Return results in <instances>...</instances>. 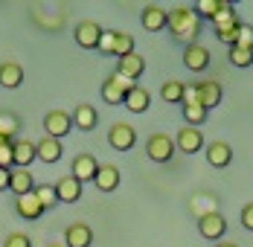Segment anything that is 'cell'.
<instances>
[{
    "label": "cell",
    "mask_w": 253,
    "mask_h": 247,
    "mask_svg": "<svg viewBox=\"0 0 253 247\" xmlns=\"http://www.w3.org/2000/svg\"><path fill=\"white\" fill-rule=\"evenodd\" d=\"M201 26H204V21L195 15L192 6H175V9H169V24H166V29L172 32V38H175L177 44H183V47L198 44Z\"/></svg>",
    "instance_id": "1"
},
{
    "label": "cell",
    "mask_w": 253,
    "mask_h": 247,
    "mask_svg": "<svg viewBox=\"0 0 253 247\" xmlns=\"http://www.w3.org/2000/svg\"><path fill=\"white\" fill-rule=\"evenodd\" d=\"M70 128H73V117H70L67 111H61V108L47 111V117H44V134H47V137L64 140V137L70 134Z\"/></svg>",
    "instance_id": "2"
},
{
    "label": "cell",
    "mask_w": 253,
    "mask_h": 247,
    "mask_svg": "<svg viewBox=\"0 0 253 247\" xmlns=\"http://www.w3.org/2000/svg\"><path fill=\"white\" fill-rule=\"evenodd\" d=\"M146 154H149V160H154V163H169L175 157V140L169 134L157 131V134L149 137V143H146Z\"/></svg>",
    "instance_id": "3"
},
{
    "label": "cell",
    "mask_w": 253,
    "mask_h": 247,
    "mask_svg": "<svg viewBox=\"0 0 253 247\" xmlns=\"http://www.w3.org/2000/svg\"><path fill=\"white\" fill-rule=\"evenodd\" d=\"M192 93H195V102L201 105L204 111H212V108H218V105H221V96H224L221 84H218V82H212V79L192 84Z\"/></svg>",
    "instance_id": "4"
},
{
    "label": "cell",
    "mask_w": 253,
    "mask_h": 247,
    "mask_svg": "<svg viewBox=\"0 0 253 247\" xmlns=\"http://www.w3.org/2000/svg\"><path fill=\"white\" fill-rule=\"evenodd\" d=\"M137 143V131L128 123H114L108 128V146L114 151H131Z\"/></svg>",
    "instance_id": "5"
},
{
    "label": "cell",
    "mask_w": 253,
    "mask_h": 247,
    "mask_svg": "<svg viewBox=\"0 0 253 247\" xmlns=\"http://www.w3.org/2000/svg\"><path fill=\"white\" fill-rule=\"evenodd\" d=\"M140 24L146 32H163L169 24V9H163L160 3H146L140 12Z\"/></svg>",
    "instance_id": "6"
},
{
    "label": "cell",
    "mask_w": 253,
    "mask_h": 247,
    "mask_svg": "<svg viewBox=\"0 0 253 247\" xmlns=\"http://www.w3.org/2000/svg\"><path fill=\"white\" fill-rule=\"evenodd\" d=\"M102 29L96 21H79L76 29H73V38L82 49H99V41H102Z\"/></svg>",
    "instance_id": "7"
},
{
    "label": "cell",
    "mask_w": 253,
    "mask_h": 247,
    "mask_svg": "<svg viewBox=\"0 0 253 247\" xmlns=\"http://www.w3.org/2000/svg\"><path fill=\"white\" fill-rule=\"evenodd\" d=\"M198 233H201L207 242H218V239H224V233H227V221H224V215L221 212H207L198 218Z\"/></svg>",
    "instance_id": "8"
},
{
    "label": "cell",
    "mask_w": 253,
    "mask_h": 247,
    "mask_svg": "<svg viewBox=\"0 0 253 247\" xmlns=\"http://www.w3.org/2000/svg\"><path fill=\"white\" fill-rule=\"evenodd\" d=\"M175 148H177V151H183V154H195V151H201V148H204L201 128L183 125V128L177 131V137H175Z\"/></svg>",
    "instance_id": "9"
},
{
    "label": "cell",
    "mask_w": 253,
    "mask_h": 247,
    "mask_svg": "<svg viewBox=\"0 0 253 247\" xmlns=\"http://www.w3.org/2000/svg\"><path fill=\"white\" fill-rule=\"evenodd\" d=\"M93 245V230L87 221H73L64 230V247H90Z\"/></svg>",
    "instance_id": "10"
},
{
    "label": "cell",
    "mask_w": 253,
    "mask_h": 247,
    "mask_svg": "<svg viewBox=\"0 0 253 247\" xmlns=\"http://www.w3.org/2000/svg\"><path fill=\"white\" fill-rule=\"evenodd\" d=\"M210 49L204 47V44H189V47H183V64H186V70H192V73H204L207 67H210Z\"/></svg>",
    "instance_id": "11"
},
{
    "label": "cell",
    "mask_w": 253,
    "mask_h": 247,
    "mask_svg": "<svg viewBox=\"0 0 253 247\" xmlns=\"http://www.w3.org/2000/svg\"><path fill=\"white\" fill-rule=\"evenodd\" d=\"M12 160H15V169H29L38 160L35 143L32 140H12Z\"/></svg>",
    "instance_id": "12"
},
{
    "label": "cell",
    "mask_w": 253,
    "mask_h": 247,
    "mask_svg": "<svg viewBox=\"0 0 253 247\" xmlns=\"http://www.w3.org/2000/svg\"><path fill=\"white\" fill-rule=\"evenodd\" d=\"M123 105H126L131 114H146V111L152 108V93H149L143 84H134V87H131V90L126 93Z\"/></svg>",
    "instance_id": "13"
},
{
    "label": "cell",
    "mask_w": 253,
    "mask_h": 247,
    "mask_svg": "<svg viewBox=\"0 0 253 247\" xmlns=\"http://www.w3.org/2000/svg\"><path fill=\"white\" fill-rule=\"evenodd\" d=\"M207 160H210L212 169H227L230 163H233V148H230V143H224V140H212L210 148H207Z\"/></svg>",
    "instance_id": "14"
},
{
    "label": "cell",
    "mask_w": 253,
    "mask_h": 247,
    "mask_svg": "<svg viewBox=\"0 0 253 247\" xmlns=\"http://www.w3.org/2000/svg\"><path fill=\"white\" fill-rule=\"evenodd\" d=\"M117 73L126 76V79H140V76L146 73V58L140 55V52H131V55H123V58H117Z\"/></svg>",
    "instance_id": "15"
},
{
    "label": "cell",
    "mask_w": 253,
    "mask_h": 247,
    "mask_svg": "<svg viewBox=\"0 0 253 247\" xmlns=\"http://www.w3.org/2000/svg\"><path fill=\"white\" fill-rule=\"evenodd\" d=\"M55 195H58V204H79L82 201V183L73 174H64L55 183Z\"/></svg>",
    "instance_id": "16"
},
{
    "label": "cell",
    "mask_w": 253,
    "mask_h": 247,
    "mask_svg": "<svg viewBox=\"0 0 253 247\" xmlns=\"http://www.w3.org/2000/svg\"><path fill=\"white\" fill-rule=\"evenodd\" d=\"M96 172H99V160L93 154H76V160H73V177H76L79 183L93 180Z\"/></svg>",
    "instance_id": "17"
},
{
    "label": "cell",
    "mask_w": 253,
    "mask_h": 247,
    "mask_svg": "<svg viewBox=\"0 0 253 247\" xmlns=\"http://www.w3.org/2000/svg\"><path fill=\"white\" fill-rule=\"evenodd\" d=\"M70 117H73V128H79V131H93V128H96V123H99L96 108H93V105H87V102L76 105Z\"/></svg>",
    "instance_id": "18"
},
{
    "label": "cell",
    "mask_w": 253,
    "mask_h": 247,
    "mask_svg": "<svg viewBox=\"0 0 253 247\" xmlns=\"http://www.w3.org/2000/svg\"><path fill=\"white\" fill-rule=\"evenodd\" d=\"M120 180H123V174L117 166H111V163H99V172L93 177V183H96V189L99 192H114L117 186H120Z\"/></svg>",
    "instance_id": "19"
},
{
    "label": "cell",
    "mask_w": 253,
    "mask_h": 247,
    "mask_svg": "<svg viewBox=\"0 0 253 247\" xmlns=\"http://www.w3.org/2000/svg\"><path fill=\"white\" fill-rule=\"evenodd\" d=\"M15 212L24 218V221H38L41 215H44V206L38 204V198L32 195H21V198H15Z\"/></svg>",
    "instance_id": "20"
},
{
    "label": "cell",
    "mask_w": 253,
    "mask_h": 247,
    "mask_svg": "<svg viewBox=\"0 0 253 247\" xmlns=\"http://www.w3.org/2000/svg\"><path fill=\"white\" fill-rule=\"evenodd\" d=\"M61 140H52V137H41L38 143H35V154H38V160L41 163H58L61 160Z\"/></svg>",
    "instance_id": "21"
},
{
    "label": "cell",
    "mask_w": 253,
    "mask_h": 247,
    "mask_svg": "<svg viewBox=\"0 0 253 247\" xmlns=\"http://www.w3.org/2000/svg\"><path fill=\"white\" fill-rule=\"evenodd\" d=\"M24 84V67L18 61H3L0 64V87L6 90H15Z\"/></svg>",
    "instance_id": "22"
},
{
    "label": "cell",
    "mask_w": 253,
    "mask_h": 247,
    "mask_svg": "<svg viewBox=\"0 0 253 247\" xmlns=\"http://www.w3.org/2000/svg\"><path fill=\"white\" fill-rule=\"evenodd\" d=\"M35 189V177H32V172L29 169H12V180H9V192L15 198L21 195H29Z\"/></svg>",
    "instance_id": "23"
},
{
    "label": "cell",
    "mask_w": 253,
    "mask_h": 247,
    "mask_svg": "<svg viewBox=\"0 0 253 247\" xmlns=\"http://www.w3.org/2000/svg\"><path fill=\"white\" fill-rule=\"evenodd\" d=\"M210 24H212V29H224V26H236V24H242V21H239L236 6H233L230 0H221V9H218V15H215Z\"/></svg>",
    "instance_id": "24"
},
{
    "label": "cell",
    "mask_w": 253,
    "mask_h": 247,
    "mask_svg": "<svg viewBox=\"0 0 253 247\" xmlns=\"http://www.w3.org/2000/svg\"><path fill=\"white\" fill-rule=\"evenodd\" d=\"M180 114H183V123L186 125L198 128V125L207 123V114H210V111H204L198 102H183V105H180Z\"/></svg>",
    "instance_id": "25"
},
{
    "label": "cell",
    "mask_w": 253,
    "mask_h": 247,
    "mask_svg": "<svg viewBox=\"0 0 253 247\" xmlns=\"http://www.w3.org/2000/svg\"><path fill=\"white\" fill-rule=\"evenodd\" d=\"M183 93H186V82H177V79L163 82V87H160L163 102H172V105H180L183 102Z\"/></svg>",
    "instance_id": "26"
},
{
    "label": "cell",
    "mask_w": 253,
    "mask_h": 247,
    "mask_svg": "<svg viewBox=\"0 0 253 247\" xmlns=\"http://www.w3.org/2000/svg\"><path fill=\"white\" fill-rule=\"evenodd\" d=\"M102 99H105L108 105H123V99H126V90L117 84L114 73H111L108 79H105V82H102Z\"/></svg>",
    "instance_id": "27"
},
{
    "label": "cell",
    "mask_w": 253,
    "mask_h": 247,
    "mask_svg": "<svg viewBox=\"0 0 253 247\" xmlns=\"http://www.w3.org/2000/svg\"><path fill=\"white\" fill-rule=\"evenodd\" d=\"M32 195L38 198V204L44 206V212H47V209H52V206H58V195H55V186H50V183H35Z\"/></svg>",
    "instance_id": "28"
},
{
    "label": "cell",
    "mask_w": 253,
    "mask_h": 247,
    "mask_svg": "<svg viewBox=\"0 0 253 247\" xmlns=\"http://www.w3.org/2000/svg\"><path fill=\"white\" fill-rule=\"evenodd\" d=\"M227 58H230V64L233 67H253V49H248V47H227Z\"/></svg>",
    "instance_id": "29"
},
{
    "label": "cell",
    "mask_w": 253,
    "mask_h": 247,
    "mask_svg": "<svg viewBox=\"0 0 253 247\" xmlns=\"http://www.w3.org/2000/svg\"><path fill=\"white\" fill-rule=\"evenodd\" d=\"M192 9H195V15H198L201 21H212V18L218 15V9H221V0H195Z\"/></svg>",
    "instance_id": "30"
},
{
    "label": "cell",
    "mask_w": 253,
    "mask_h": 247,
    "mask_svg": "<svg viewBox=\"0 0 253 247\" xmlns=\"http://www.w3.org/2000/svg\"><path fill=\"white\" fill-rule=\"evenodd\" d=\"M134 52V35L128 32H117V47H114V55L123 58V55H131Z\"/></svg>",
    "instance_id": "31"
},
{
    "label": "cell",
    "mask_w": 253,
    "mask_h": 247,
    "mask_svg": "<svg viewBox=\"0 0 253 247\" xmlns=\"http://www.w3.org/2000/svg\"><path fill=\"white\" fill-rule=\"evenodd\" d=\"M239 26H242V24H236V26H224V29H212V32H215V38H218L221 44L233 47V44L239 41Z\"/></svg>",
    "instance_id": "32"
},
{
    "label": "cell",
    "mask_w": 253,
    "mask_h": 247,
    "mask_svg": "<svg viewBox=\"0 0 253 247\" xmlns=\"http://www.w3.org/2000/svg\"><path fill=\"white\" fill-rule=\"evenodd\" d=\"M114 47H117V29H105L102 41H99V49L105 55H114Z\"/></svg>",
    "instance_id": "33"
},
{
    "label": "cell",
    "mask_w": 253,
    "mask_h": 247,
    "mask_svg": "<svg viewBox=\"0 0 253 247\" xmlns=\"http://www.w3.org/2000/svg\"><path fill=\"white\" fill-rule=\"evenodd\" d=\"M3 247H32V239H29L26 233H9L6 242H3Z\"/></svg>",
    "instance_id": "34"
},
{
    "label": "cell",
    "mask_w": 253,
    "mask_h": 247,
    "mask_svg": "<svg viewBox=\"0 0 253 247\" xmlns=\"http://www.w3.org/2000/svg\"><path fill=\"white\" fill-rule=\"evenodd\" d=\"M239 47H248V49H253V26L251 24H242L239 26V41H236ZM233 44V47H236Z\"/></svg>",
    "instance_id": "35"
},
{
    "label": "cell",
    "mask_w": 253,
    "mask_h": 247,
    "mask_svg": "<svg viewBox=\"0 0 253 247\" xmlns=\"http://www.w3.org/2000/svg\"><path fill=\"white\" fill-rule=\"evenodd\" d=\"M0 169H15V160H12V140H9V143H0Z\"/></svg>",
    "instance_id": "36"
},
{
    "label": "cell",
    "mask_w": 253,
    "mask_h": 247,
    "mask_svg": "<svg viewBox=\"0 0 253 247\" xmlns=\"http://www.w3.org/2000/svg\"><path fill=\"white\" fill-rule=\"evenodd\" d=\"M242 227L253 233V204H245V209H242Z\"/></svg>",
    "instance_id": "37"
},
{
    "label": "cell",
    "mask_w": 253,
    "mask_h": 247,
    "mask_svg": "<svg viewBox=\"0 0 253 247\" xmlns=\"http://www.w3.org/2000/svg\"><path fill=\"white\" fill-rule=\"evenodd\" d=\"M9 180H12V169H0V192L9 189Z\"/></svg>",
    "instance_id": "38"
},
{
    "label": "cell",
    "mask_w": 253,
    "mask_h": 247,
    "mask_svg": "<svg viewBox=\"0 0 253 247\" xmlns=\"http://www.w3.org/2000/svg\"><path fill=\"white\" fill-rule=\"evenodd\" d=\"M215 247H239L236 242H221V245H215Z\"/></svg>",
    "instance_id": "39"
},
{
    "label": "cell",
    "mask_w": 253,
    "mask_h": 247,
    "mask_svg": "<svg viewBox=\"0 0 253 247\" xmlns=\"http://www.w3.org/2000/svg\"><path fill=\"white\" fill-rule=\"evenodd\" d=\"M47 247H64V245H47Z\"/></svg>",
    "instance_id": "40"
}]
</instances>
